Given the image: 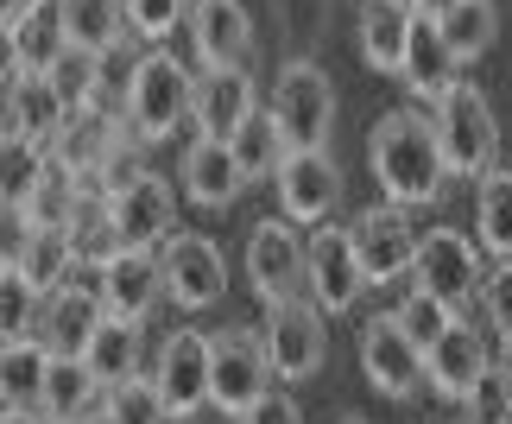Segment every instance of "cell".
<instances>
[{"mask_svg":"<svg viewBox=\"0 0 512 424\" xmlns=\"http://www.w3.org/2000/svg\"><path fill=\"white\" fill-rule=\"evenodd\" d=\"M367 159H373V178H380L386 203L399 209H418V203H437L443 197V146H437V127L430 114H411V108H392L367 140Z\"/></svg>","mask_w":512,"mask_h":424,"instance_id":"1","label":"cell"},{"mask_svg":"<svg viewBox=\"0 0 512 424\" xmlns=\"http://www.w3.org/2000/svg\"><path fill=\"white\" fill-rule=\"evenodd\" d=\"M430 127H437V146H443V165L456 171V178H487L500 159V127H494V108H487V95L475 83H456L437 102L430 114Z\"/></svg>","mask_w":512,"mask_h":424,"instance_id":"2","label":"cell"},{"mask_svg":"<svg viewBox=\"0 0 512 424\" xmlns=\"http://www.w3.org/2000/svg\"><path fill=\"white\" fill-rule=\"evenodd\" d=\"M190 108H196V76L177 64V57L152 51V57L133 64V76H127V121H133L140 140H171V133L190 121Z\"/></svg>","mask_w":512,"mask_h":424,"instance_id":"3","label":"cell"},{"mask_svg":"<svg viewBox=\"0 0 512 424\" xmlns=\"http://www.w3.org/2000/svg\"><path fill=\"white\" fill-rule=\"evenodd\" d=\"M266 361L279 380H310L329 355V330H323V304L317 298H285V304H266Z\"/></svg>","mask_w":512,"mask_h":424,"instance_id":"4","label":"cell"},{"mask_svg":"<svg viewBox=\"0 0 512 424\" xmlns=\"http://www.w3.org/2000/svg\"><path fill=\"white\" fill-rule=\"evenodd\" d=\"M272 114H279L291 152H317L329 146V127H336V89L317 64H285L272 83Z\"/></svg>","mask_w":512,"mask_h":424,"instance_id":"5","label":"cell"},{"mask_svg":"<svg viewBox=\"0 0 512 424\" xmlns=\"http://www.w3.org/2000/svg\"><path fill=\"white\" fill-rule=\"evenodd\" d=\"M266 393H272L266 342L253 330H222V336H215V361H209V406L247 418Z\"/></svg>","mask_w":512,"mask_h":424,"instance_id":"6","label":"cell"},{"mask_svg":"<svg viewBox=\"0 0 512 424\" xmlns=\"http://www.w3.org/2000/svg\"><path fill=\"white\" fill-rule=\"evenodd\" d=\"M247 279L266 304L298 298V285H310V247L291 235V222H260L247 235Z\"/></svg>","mask_w":512,"mask_h":424,"instance_id":"7","label":"cell"},{"mask_svg":"<svg viewBox=\"0 0 512 424\" xmlns=\"http://www.w3.org/2000/svg\"><path fill=\"white\" fill-rule=\"evenodd\" d=\"M64 121H70V102H64V89H57L51 76H32V70L7 76V146L51 152Z\"/></svg>","mask_w":512,"mask_h":424,"instance_id":"8","label":"cell"},{"mask_svg":"<svg viewBox=\"0 0 512 424\" xmlns=\"http://www.w3.org/2000/svg\"><path fill=\"white\" fill-rule=\"evenodd\" d=\"M354 235V254H361V273L367 285H392L399 273H411V260H418V228H411V216L399 203H380V209H367L361 222L348 228Z\"/></svg>","mask_w":512,"mask_h":424,"instance_id":"9","label":"cell"},{"mask_svg":"<svg viewBox=\"0 0 512 424\" xmlns=\"http://www.w3.org/2000/svg\"><path fill=\"white\" fill-rule=\"evenodd\" d=\"M411 279H418V292H430L437 304H468L481 285V260L475 247H468L456 228H430V235L418 241V260H411Z\"/></svg>","mask_w":512,"mask_h":424,"instance_id":"10","label":"cell"},{"mask_svg":"<svg viewBox=\"0 0 512 424\" xmlns=\"http://www.w3.org/2000/svg\"><path fill=\"white\" fill-rule=\"evenodd\" d=\"M361 374H367L386 399H411V393H418V380H424V349L405 336L399 311H392V317H373L367 330H361Z\"/></svg>","mask_w":512,"mask_h":424,"instance_id":"11","label":"cell"},{"mask_svg":"<svg viewBox=\"0 0 512 424\" xmlns=\"http://www.w3.org/2000/svg\"><path fill=\"white\" fill-rule=\"evenodd\" d=\"M361 292H367V273H361V254H354V235L323 222L310 235V298L323 304V317H336V311H354Z\"/></svg>","mask_w":512,"mask_h":424,"instance_id":"12","label":"cell"},{"mask_svg":"<svg viewBox=\"0 0 512 424\" xmlns=\"http://www.w3.org/2000/svg\"><path fill=\"white\" fill-rule=\"evenodd\" d=\"M209 361H215V336H196V330L165 336L152 380H159V393H165V412H171V418L203 412V399H209Z\"/></svg>","mask_w":512,"mask_h":424,"instance_id":"13","label":"cell"},{"mask_svg":"<svg viewBox=\"0 0 512 424\" xmlns=\"http://www.w3.org/2000/svg\"><path fill=\"white\" fill-rule=\"evenodd\" d=\"M165 292L184 304V311H203L228 292V266H222V247L203 241V235H171L165 241Z\"/></svg>","mask_w":512,"mask_h":424,"instance_id":"14","label":"cell"},{"mask_svg":"<svg viewBox=\"0 0 512 424\" xmlns=\"http://www.w3.org/2000/svg\"><path fill=\"white\" fill-rule=\"evenodd\" d=\"M272 184H279L285 222H323L329 209H336V197H342V171H336V159H329V146H317V152H291Z\"/></svg>","mask_w":512,"mask_h":424,"instance_id":"15","label":"cell"},{"mask_svg":"<svg viewBox=\"0 0 512 424\" xmlns=\"http://www.w3.org/2000/svg\"><path fill=\"white\" fill-rule=\"evenodd\" d=\"M102 323H108V304H102V292H83V285H64V292H51L38 304V342L51 355H70V361L89 355Z\"/></svg>","mask_w":512,"mask_h":424,"instance_id":"16","label":"cell"},{"mask_svg":"<svg viewBox=\"0 0 512 424\" xmlns=\"http://www.w3.org/2000/svg\"><path fill=\"white\" fill-rule=\"evenodd\" d=\"M7 51H13V70H32V76H51L70 45V19H64V0H32L26 13L7 26Z\"/></svg>","mask_w":512,"mask_h":424,"instance_id":"17","label":"cell"},{"mask_svg":"<svg viewBox=\"0 0 512 424\" xmlns=\"http://www.w3.org/2000/svg\"><path fill=\"white\" fill-rule=\"evenodd\" d=\"M487 374H494L487 342H481V330H468V323H449V330L424 349V380H430L443 399H468Z\"/></svg>","mask_w":512,"mask_h":424,"instance_id":"18","label":"cell"},{"mask_svg":"<svg viewBox=\"0 0 512 424\" xmlns=\"http://www.w3.org/2000/svg\"><path fill=\"white\" fill-rule=\"evenodd\" d=\"M159 298H165V260L152 254V247H121V254L102 266V304H108V317L140 323Z\"/></svg>","mask_w":512,"mask_h":424,"instance_id":"19","label":"cell"},{"mask_svg":"<svg viewBox=\"0 0 512 424\" xmlns=\"http://www.w3.org/2000/svg\"><path fill=\"white\" fill-rule=\"evenodd\" d=\"M190 45L209 70H241L253 51V19L241 0H196L190 7Z\"/></svg>","mask_w":512,"mask_h":424,"instance_id":"20","label":"cell"},{"mask_svg":"<svg viewBox=\"0 0 512 424\" xmlns=\"http://www.w3.org/2000/svg\"><path fill=\"white\" fill-rule=\"evenodd\" d=\"M253 76L247 70H203V83H196V108L190 121L203 140H234L241 121H253Z\"/></svg>","mask_w":512,"mask_h":424,"instance_id":"21","label":"cell"},{"mask_svg":"<svg viewBox=\"0 0 512 424\" xmlns=\"http://www.w3.org/2000/svg\"><path fill=\"white\" fill-rule=\"evenodd\" d=\"M121 152V127H114V114L102 102H89V108H70V121L64 133L51 140V159L76 171V178H89V171H108V159Z\"/></svg>","mask_w":512,"mask_h":424,"instance_id":"22","label":"cell"},{"mask_svg":"<svg viewBox=\"0 0 512 424\" xmlns=\"http://www.w3.org/2000/svg\"><path fill=\"white\" fill-rule=\"evenodd\" d=\"M171 216H177L171 184L152 178V171H140L127 190H114V222H121V241L127 247H159V241H171Z\"/></svg>","mask_w":512,"mask_h":424,"instance_id":"23","label":"cell"},{"mask_svg":"<svg viewBox=\"0 0 512 424\" xmlns=\"http://www.w3.org/2000/svg\"><path fill=\"white\" fill-rule=\"evenodd\" d=\"M184 190H190V203H203V209H228L247 190L241 165H234V146L228 140H203V133H196L190 152H184Z\"/></svg>","mask_w":512,"mask_h":424,"instance_id":"24","label":"cell"},{"mask_svg":"<svg viewBox=\"0 0 512 424\" xmlns=\"http://www.w3.org/2000/svg\"><path fill=\"white\" fill-rule=\"evenodd\" d=\"M411 26H418L411 0H367V7H361V57L373 70L399 76L405 51H411Z\"/></svg>","mask_w":512,"mask_h":424,"instance_id":"25","label":"cell"},{"mask_svg":"<svg viewBox=\"0 0 512 424\" xmlns=\"http://www.w3.org/2000/svg\"><path fill=\"white\" fill-rule=\"evenodd\" d=\"M51 349L38 336H19L0 349V399L7 412H45V380H51Z\"/></svg>","mask_w":512,"mask_h":424,"instance_id":"26","label":"cell"},{"mask_svg":"<svg viewBox=\"0 0 512 424\" xmlns=\"http://www.w3.org/2000/svg\"><path fill=\"white\" fill-rule=\"evenodd\" d=\"M456 70H462V64H456V51L443 45V26H437V19H418V26H411V51H405V70H399V76H405L418 95L443 102V95L462 83Z\"/></svg>","mask_w":512,"mask_h":424,"instance_id":"27","label":"cell"},{"mask_svg":"<svg viewBox=\"0 0 512 424\" xmlns=\"http://www.w3.org/2000/svg\"><path fill=\"white\" fill-rule=\"evenodd\" d=\"M70 247H76V266H95V273H102V266L121 254V222H114V197L108 190H83V203H76V216H70Z\"/></svg>","mask_w":512,"mask_h":424,"instance_id":"28","label":"cell"},{"mask_svg":"<svg viewBox=\"0 0 512 424\" xmlns=\"http://www.w3.org/2000/svg\"><path fill=\"white\" fill-rule=\"evenodd\" d=\"M76 203H83V178L76 171H64L45 152V165H38V178H32V190H26V222L32 228H70V216H76Z\"/></svg>","mask_w":512,"mask_h":424,"instance_id":"29","label":"cell"},{"mask_svg":"<svg viewBox=\"0 0 512 424\" xmlns=\"http://www.w3.org/2000/svg\"><path fill=\"white\" fill-rule=\"evenodd\" d=\"M234 165H241V178H279V165L291 159V140H285V127H279V114H253V121H241V133H234Z\"/></svg>","mask_w":512,"mask_h":424,"instance_id":"30","label":"cell"},{"mask_svg":"<svg viewBox=\"0 0 512 424\" xmlns=\"http://www.w3.org/2000/svg\"><path fill=\"white\" fill-rule=\"evenodd\" d=\"M89 374L102 380V393H114L121 380H133L140 374V323H127V317H108L102 330H95V342H89Z\"/></svg>","mask_w":512,"mask_h":424,"instance_id":"31","label":"cell"},{"mask_svg":"<svg viewBox=\"0 0 512 424\" xmlns=\"http://www.w3.org/2000/svg\"><path fill=\"white\" fill-rule=\"evenodd\" d=\"M95 393H102V380L89 374V361L57 355L51 361V380H45V418L51 424H76L83 412H95Z\"/></svg>","mask_w":512,"mask_h":424,"instance_id":"32","label":"cell"},{"mask_svg":"<svg viewBox=\"0 0 512 424\" xmlns=\"http://www.w3.org/2000/svg\"><path fill=\"white\" fill-rule=\"evenodd\" d=\"M437 26H443V45L456 51V64H475V57L494 45V32H500V7L494 0H456Z\"/></svg>","mask_w":512,"mask_h":424,"instance_id":"33","label":"cell"},{"mask_svg":"<svg viewBox=\"0 0 512 424\" xmlns=\"http://www.w3.org/2000/svg\"><path fill=\"white\" fill-rule=\"evenodd\" d=\"M70 266H76V247H70L64 228H32V247H26V260H19V273L32 279V292L38 298L64 292V285H70Z\"/></svg>","mask_w":512,"mask_h":424,"instance_id":"34","label":"cell"},{"mask_svg":"<svg viewBox=\"0 0 512 424\" xmlns=\"http://www.w3.org/2000/svg\"><path fill=\"white\" fill-rule=\"evenodd\" d=\"M64 19H70V45L102 57L127 26V0H64Z\"/></svg>","mask_w":512,"mask_h":424,"instance_id":"35","label":"cell"},{"mask_svg":"<svg viewBox=\"0 0 512 424\" xmlns=\"http://www.w3.org/2000/svg\"><path fill=\"white\" fill-rule=\"evenodd\" d=\"M475 222H481V247L512 260V171H487L481 197H475Z\"/></svg>","mask_w":512,"mask_h":424,"instance_id":"36","label":"cell"},{"mask_svg":"<svg viewBox=\"0 0 512 424\" xmlns=\"http://www.w3.org/2000/svg\"><path fill=\"white\" fill-rule=\"evenodd\" d=\"M108 418L114 424H165L171 412H165V393H159V380H146V374H133V380H121L108 399Z\"/></svg>","mask_w":512,"mask_h":424,"instance_id":"37","label":"cell"},{"mask_svg":"<svg viewBox=\"0 0 512 424\" xmlns=\"http://www.w3.org/2000/svg\"><path fill=\"white\" fill-rule=\"evenodd\" d=\"M32 304H38V292H32V279L19 273V266H7V273H0V330H7V342H19L32 330Z\"/></svg>","mask_w":512,"mask_h":424,"instance_id":"38","label":"cell"},{"mask_svg":"<svg viewBox=\"0 0 512 424\" xmlns=\"http://www.w3.org/2000/svg\"><path fill=\"white\" fill-rule=\"evenodd\" d=\"M399 323H405V336L418 342V349H430V342H437L449 323H456V311H449V304H437L430 292H411V298L399 304Z\"/></svg>","mask_w":512,"mask_h":424,"instance_id":"39","label":"cell"},{"mask_svg":"<svg viewBox=\"0 0 512 424\" xmlns=\"http://www.w3.org/2000/svg\"><path fill=\"white\" fill-rule=\"evenodd\" d=\"M462 412H468L462 424H512V393H506L500 368H494V374H487V380H481L475 393L462 399Z\"/></svg>","mask_w":512,"mask_h":424,"instance_id":"40","label":"cell"},{"mask_svg":"<svg viewBox=\"0 0 512 424\" xmlns=\"http://www.w3.org/2000/svg\"><path fill=\"white\" fill-rule=\"evenodd\" d=\"M190 7H196V0H127V19L146 38H165L177 19H190Z\"/></svg>","mask_w":512,"mask_h":424,"instance_id":"41","label":"cell"},{"mask_svg":"<svg viewBox=\"0 0 512 424\" xmlns=\"http://www.w3.org/2000/svg\"><path fill=\"white\" fill-rule=\"evenodd\" d=\"M481 298H487V323L512 342V260H500V273H487Z\"/></svg>","mask_w":512,"mask_h":424,"instance_id":"42","label":"cell"},{"mask_svg":"<svg viewBox=\"0 0 512 424\" xmlns=\"http://www.w3.org/2000/svg\"><path fill=\"white\" fill-rule=\"evenodd\" d=\"M241 424H304V412H298V399H285V393H266L260 406H253Z\"/></svg>","mask_w":512,"mask_h":424,"instance_id":"43","label":"cell"},{"mask_svg":"<svg viewBox=\"0 0 512 424\" xmlns=\"http://www.w3.org/2000/svg\"><path fill=\"white\" fill-rule=\"evenodd\" d=\"M449 7H456V0H411V13H418V19H443Z\"/></svg>","mask_w":512,"mask_h":424,"instance_id":"44","label":"cell"},{"mask_svg":"<svg viewBox=\"0 0 512 424\" xmlns=\"http://www.w3.org/2000/svg\"><path fill=\"white\" fill-rule=\"evenodd\" d=\"M7 424H51L45 412H7Z\"/></svg>","mask_w":512,"mask_h":424,"instance_id":"45","label":"cell"},{"mask_svg":"<svg viewBox=\"0 0 512 424\" xmlns=\"http://www.w3.org/2000/svg\"><path fill=\"white\" fill-rule=\"evenodd\" d=\"M26 7H32V0H7V7H0V19H7V26H13V19L26 13Z\"/></svg>","mask_w":512,"mask_h":424,"instance_id":"46","label":"cell"},{"mask_svg":"<svg viewBox=\"0 0 512 424\" xmlns=\"http://www.w3.org/2000/svg\"><path fill=\"white\" fill-rule=\"evenodd\" d=\"M76 424H114V418H108V406H95V412H83Z\"/></svg>","mask_w":512,"mask_h":424,"instance_id":"47","label":"cell"},{"mask_svg":"<svg viewBox=\"0 0 512 424\" xmlns=\"http://www.w3.org/2000/svg\"><path fill=\"white\" fill-rule=\"evenodd\" d=\"M500 380H506V393H512V342H506V355H500Z\"/></svg>","mask_w":512,"mask_h":424,"instance_id":"48","label":"cell"},{"mask_svg":"<svg viewBox=\"0 0 512 424\" xmlns=\"http://www.w3.org/2000/svg\"><path fill=\"white\" fill-rule=\"evenodd\" d=\"M342 424H367V418H342Z\"/></svg>","mask_w":512,"mask_h":424,"instance_id":"49","label":"cell"}]
</instances>
